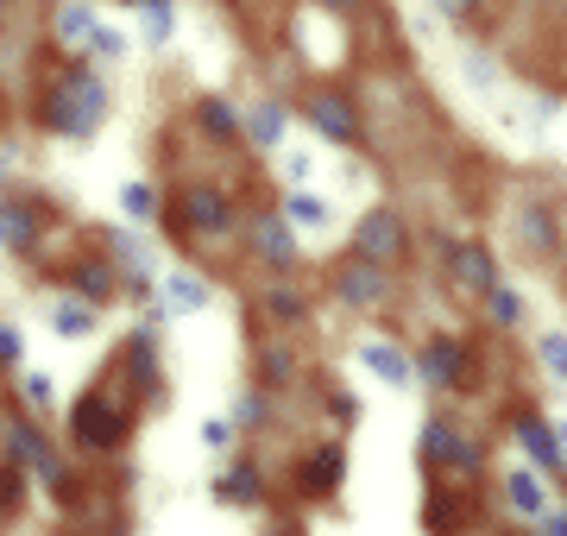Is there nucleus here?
Returning a JSON list of instances; mask_svg holds the SVG:
<instances>
[{"label": "nucleus", "instance_id": "26", "mask_svg": "<svg viewBox=\"0 0 567 536\" xmlns=\"http://www.w3.org/2000/svg\"><path fill=\"white\" fill-rule=\"evenodd\" d=\"M524 247H555V215H548V208H529L524 215Z\"/></svg>", "mask_w": 567, "mask_h": 536}, {"label": "nucleus", "instance_id": "16", "mask_svg": "<svg viewBox=\"0 0 567 536\" xmlns=\"http://www.w3.org/2000/svg\"><path fill=\"white\" fill-rule=\"evenodd\" d=\"M208 297H215V290H208V278H196V271H171V278H164V303H171V310L177 316H189V310H208Z\"/></svg>", "mask_w": 567, "mask_h": 536}, {"label": "nucleus", "instance_id": "33", "mask_svg": "<svg viewBox=\"0 0 567 536\" xmlns=\"http://www.w3.org/2000/svg\"><path fill=\"white\" fill-rule=\"evenodd\" d=\"M466 83H473V89H492V83H498V70H492V63L473 51V58H466Z\"/></svg>", "mask_w": 567, "mask_h": 536}, {"label": "nucleus", "instance_id": "18", "mask_svg": "<svg viewBox=\"0 0 567 536\" xmlns=\"http://www.w3.org/2000/svg\"><path fill=\"white\" fill-rule=\"evenodd\" d=\"M505 493H511V505H517L524 517H543L548 512V493H543V480H536V474H511Z\"/></svg>", "mask_w": 567, "mask_h": 536}, {"label": "nucleus", "instance_id": "43", "mask_svg": "<svg viewBox=\"0 0 567 536\" xmlns=\"http://www.w3.org/2000/svg\"><path fill=\"white\" fill-rule=\"evenodd\" d=\"M0 171H7V165H0Z\"/></svg>", "mask_w": 567, "mask_h": 536}, {"label": "nucleus", "instance_id": "35", "mask_svg": "<svg viewBox=\"0 0 567 536\" xmlns=\"http://www.w3.org/2000/svg\"><path fill=\"white\" fill-rule=\"evenodd\" d=\"M284 165H290V177H297V184H309V177H316V158H309V152H290Z\"/></svg>", "mask_w": 567, "mask_h": 536}, {"label": "nucleus", "instance_id": "36", "mask_svg": "<svg viewBox=\"0 0 567 536\" xmlns=\"http://www.w3.org/2000/svg\"><path fill=\"white\" fill-rule=\"evenodd\" d=\"M0 367H20V334L0 329Z\"/></svg>", "mask_w": 567, "mask_h": 536}, {"label": "nucleus", "instance_id": "5", "mask_svg": "<svg viewBox=\"0 0 567 536\" xmlns=\"http://www.w3.org/2000/svg\"><path fill=\"white\" fill-rule=\"evenodd\" d=\"M398 247H404V227H398V215H391V208H372V215L360 221V234H353V252H360V259H372V266H385Z\"/></svg>", "mask_w": 567, "mask_h": 536}, {"label": "nucleus", "instance_id": "3", "mask_svg": "<svg viewBox=\"0 0 567 536\" xmlns=\"http://www.w3.org/2000/svg\"><path fill=\"white\" fill-rule=\"evenodd\" d=\"M334 290H341V303H353V310H379L385 303V290H391V278H385V266H372V259H347L341 266V278H334Z\"/></svg>", "mask_w": 567, "mask_h": 536}, {"label": "nucleus", "instance_id": "29", "mask_svg": "<svg viewBox=\"0 0 567 536\" xmlns=\"http://www.w3.org/2000/svg\"><path fill=\"white\" fill-rule=\"evenodd\" d=\"M82 44H89V51H102V58H126V39H121V32H107L102 20L89 25V39H82Z\"/></svg>", "mask_w": 567, "mask_h": 536}, {"label": "nucleus", "instance_id": "38", "mask_svg": "<svg viewBox=\"0 0 567 536\" xmlns=\"http://www.w3.org/2000/svg\"><path fill=\"white\" fill-rule=\"evenodd\" d=\"M25 398H32V404H44V398H51V379H44V372H39V379H25Z\"/></svg>", "mask_w": 567, "mask_h": 536}, {"label": "nucleus", "instance_id": "24", "mask_svg": "<svg viewBox=\"0 0 567 536\" xmlns=\"http://www.w3.org/2000/svg\"><path fill=\"white\" fill-rule=\"evenodd\" d=\"M486 297H492V316H498V329H517V322H524V297H517V290L492 285Z\"/></svg>", "mask_w": 567, "mask_h": 536}, {"label": "nucleus", "instance_id": "32", "mask_svg": "<svg viewBox=\"0 0 567 536\" xmlns=\"http://www.w3.org/2000/svg\"><path fill=\"white\" fill-rule=\"evenodd\" d=\"M265 310H271V316H290V322H297V316H303V297H297V290H271V297H265Z\"/></svg>", "mask_w": 567, "mask_h": 536}, {"label": "nucleus", "instance_id": "41", "mask_svg": "<svg viewBox=\"0 0 567 536\" xmlns=\"http://www.w3.org/2000/svg\"><path fill=\"white\" fill-rule=\"evenodd\" d=\"M322 7H353V0H322Z\"/></svg>", "mask_w": 567, "mask_h": 536}, {"label": "nucleus", "instance_id": "31", "mask_svg": "<svg viewBox=\"0 0 567 536\" xmlns=\"http://www.w3.org/2000/svg\"><path fill=\"white\" fill-rule=\"evenodd\" d=\"M63 39H70V44H82V39H89V25H95V13H89V7H63Z\"/></svg>", "mask_w": 567, "mask_h": 536}, {"label": "nucleus", "instance_id": "13", "mask_svg": "<svg viewBox=\"0 0 567 536\" xmlns=\"http://www.w3.org/2000/svg\"><path fill=\"white\" fill-rule=\"evenodd\" d=\"M454 259H447V271L461 278V285H473V290H492L498 285V259H492L486 247H447Z\"/></svg>", "mask_w": 567, "mask_h": 536}, {"label": "nucleus", "instance_id": "39", "mask_svg": "<svg viewBox=\"0 0 567 536\" xmlns=\"http://www.w3.org/2000/svg\"><path fill=\"white\" fill-rule=\"evenodd\" d=\"M435 7H442V13H454V20H461V13H473V7H480V0H435Z\"/></svg>", "mask_w": 567, "mask_h": 536}, {"label": "nucleus", "instance_id": "37", "mask_svg": "<svg viewBox=\"0 0 567 536\" xmlns=\"http://www.w3.org/2000/svg\"><path fill=\"white\" fill-rule=\"evenodd\" d=\"M543 524H548V536H567V505H555V512H543Z\"/></svg>", "mask_w": 567, "mask_h": 536}, {"label": "nucleus", "instance_id": "4", "mask_svg": "<svg viewBox=\"0 0 567 536\" xmlns=\"http://www.w3.org/2000/svg\"><path fill=\"white\" fill-rule=\"evenodd\" d=\"M126 435V416L107 404V398H82L76 404V442L82 449H121Z\"/></svg>", "mask_w": 567, "mask_h": 536}, {"label": "nucleus", "instance_id": "27", "mask_svg": "<svg viewBox=\"0 0 567 536\" xmlns=\"http://www.w3.org/2000/svg\"><path fill=\"white\" fill-rule=\"evenodd\" d=\"M140 13H145V39H171V0H145V7H140Z\"/></svg>", "mask_w": 567, "mask_h": 536}, {"label": "nucleus", "instance_id": "19", "mask_svg": "<svg viewBox=\"0 0 567 536\" xmlns=\"http://www.w3.org/2000/svg\"><path fill=\"white\" fill-rule=\"evenodd\" d=\"M70 285H76L82 297H89V303H102L107 290H114V266H107V259H89V266L70 271Z\"/></svg>", "mask_w": 567, "mask_h": 536}, {"label": "nucleus", "instance_id": "2", "mask_svg": "<svg viewBox=\"0 0 567 536\" xmlns=\"http://www.w3.org/2000/svg\"><path fill=\"white\" fill-rule=\"evenodd\" d=\"M171 227L177 234H227L234 227V203H227L221 189H183Z\"/></svg>", "mask_w": 567, "mask_h": 536}, {"label": "nucleus", "instance_id": "8", "mask_svg": "<svg viewBox=\"0 0 567 536\" xmlns=\"http://www.w3.org/2000/svg\"><path fill=\"white\" fill-rule=\"evenodd\" d=\"M423 449L435 454V461H447L454 474H480V449H473L466 435H454L447 423H429V430H423Z\"/></svg>", "mask_w": 567, "mask_h": 536}, {"label": "nucleus", "instance_id": "17", "mask_svg": "<svg viewBox=\"0 0 567 536\" xmlns=\"http://www.w3.org/2000/svg\"><path fill=\"white\" fill-rule=\"evenodd\" d=\"M341 474H347V454L341 449H316V454H309V467H303V486H309V493H334Z\"/></svg>", "mask_w": 567, "mask_h": 536}, {"label": "nucleus", "instance_id": "14", "mask_svg": "<svg viewBox=\"0 0 567 536\" xmlns=\"http://www.w3.org/2000/svg\"><path fill=\"white\" fill-rule=\"evenodd\" d=\"M461 360H466L461 341H429V348H423V367H416V372H423L429 385H461V372H466Z\"/></svg>", "mask_w": 567, "mask_h": 536}, {"label": "nucleus", "instance_id": "6", "mask_svg": "<svg viewBox=\"0 0 567 536\" xmlns=\"http://www.w3.org/2000/svg\"><path fill=\"white\" fill-rule=\"evenodd\" d=\"M7 449H13V461L20 467H32V474L44 480V486H63V467H58V454H51V442H44L32 423H20V430L7 435Z\"/></svg>", "mask_w": 567, "mask_h": 536}, {"label": "nucleus", "instance_id": "1", "mask_svg": "<svg viewBox=\"0 0 567 536\" xmlns=\"http://www.w3.org/2000/svg\"><path fill=\"white\" fill-rule=\"evenodd\" d=\"M44 126L51 133H63V140H89L95 126H102V114H107V89L89 76V70H63L58 83L44 89Z\"/></svg>", "mask_w": 567, "mask_h": 536}, {"label": "nucleus", "instance_id": "10", "mask_svg": "<svg viewBox=\"0 0 567 536\" xmlns=\"http://www.w3.org/2000/svg\"><path fill=\"white\" fill-rule=\"evenodd\" d=\"M252 247H259V259L265 266H290V259H297V234H290V221H284V215H259V221H252Z\"/></svg>", "mask_w": 567, "mask_h": 536}, {"label": "nucleus", "instance_id": "40", "mask_svg": "<svg viewBox=\"0 0 567 536\" xmlns=\"http://www.w3.org/2000/svg\"><path fill=\"white\" fill-rule=\"evenodd\" d=\"M555 435H561V467H567V423H561V430H555Z\"/></svg>", "mask_w": 567, "mask_h": 536}, {"label": "nucleus", "instance_id": "34", "mask_svg": "<svg viewBox=\"0 0 567 536\" xmlns=\"http://www.w3.org/2000/svg\"><path fill=\"white\" fill-rule=\"evenodd\" d=\"M234 416H240L246 430H259V423H265V398H259V392H252V398H240V411H234Z\"/></svg>", "mask_w": 567, "mask_h": 536}, {"label": "nucleus", "instance_id": "28", "mask_svg": "<svg viewBox=\"0 0 567 536\" xmlns=\"http://www.w3.org/2000/svg\"><path fill=\"white\" fill-rule=\"evenodd\" d=\"M203 126L215 133V140H234V133H240V121L227 114V102H203Z\"/></svg>", "mask_w": 567, "mask_h": 536}, {"label": "nucleus", "instance_id": "25", "mask_svg": "<svg viewBox=\"0 0 567 536\" xmlns=\"http://www.w3.org/2000/svg\"><path fill=\"white\" fill-rule=\"evenodd\" d=\"M126 360H133V379H140L145 392H158V353H152V341H133Z\"/></svg>", "mask_w": 567, "mask_h": 536}, {"label": "nucleus", "instance_id": "12", "mask_svg": "<svg viewBox=\"0 0 567 536\" xmlns=\"http://www.w3.org/2000/svg\"><path fill=\"white\" fill-rule=\"evenodd\" d=\"M284 221L303 227V234H328V227H334V208H328V196H316V189H290Z\"/></svg>", "mask_w": 567, "mask_h": 536}, {"label": "nucleus", "instance_id": "11", "mask_svg": "<svg viewBox=\"0 0 567 536\" xmlns=\"http://www.w3.org/2000/svg\"><path fill=\"white\" fill-rule=\"evenodd\" d=\"M517 442L529 449V461H536L543 474H555V467H561V435L548 430L543 416H517Z\"/></svg>", "mask_w": 567, "mask_h": 536}, {"label": "nucleus", "instance_id": "21", "mask_svg": "<svg viewBox=\"0 0 567 536\" xmlns=\"http://www.w3.org/2000/svg\"><path fill=\"white\" fill-rule=\"evenodd\" d=\"M58 334H70V341H82V334H95V310L89 303H58Z\"/></svg>", "mask_w": 567, "mask_h": 536}, {"label": "nucleus", "instance_id": "15", "mask_svg": "<svg viewBox=\"0 0 567 536\" xmlns=\"http://www.w3.org/2000/svg\"><path fill=\"white\" fill-rule=\"evenodd\" d=\"M0 240L13 252H32V240H39V208L32 203H0Z\"/></svg>", "mask_w": 567, "mask_h": 536}, {"label": "nucleus", "instance_id": "30", "mask_svg": "<svg viewBox=\"0 0 567 536\" xmlns=\"http://www.w3.org/2000/svg\"><path fill=\"white\" fill-rule=\"evenodd\" d=\"M543 367L567 385V334H543Z\"/></svg>", "mask_w": 567, "mask_h": 536}, {"label": "nucleus", "instance_id": "23", "mask_svg": "<svg viewBox=\"0 0 567 536\" xmlns=\"http://www.w3.org/2000/svg\"><path fill=\"white\" fill-rule=\"evenodd\" d=\"M121 208L133 215V221H152V215H158V189H152V184H126L121 189Z\"/></svg>", "mask_w": 567, "mask_h": 536}, {"label": "nucleus", "instance_id": "7", "mask_svg": "<svg viewBox=\"0 0 567 536\" xmlns=\"http://www.w3.org/2000/svg\"><path fill=\"white\" fill-rule=\"evenodd\" d=\"M360 360H365V372H372L379 385H391V392H404L410 379H416V367L404 360V348H398V341H365Z\"/></svg>", "mask_w": 567, "mask_h": 536}, {"label": "nucleus", "instance_id": "20", "mask_svg": "<svg viewBox=\"0 0 567 536\" xmlns=\"http://www.w3.org/2000/svg\"><path fill=\"white\" fill-rule=\"evenodd\" d=\"M246 133H252V145H278L284 140V107L278 102H259L252 114H246Z\"/></svg>", "mask_w": 567, "mask_h": 536}, {"label": "nucleus", "instance_id": "42", "mask_svg": "<svg viewBox=\"0 0 567 536\" xmlns=\"http://www.w3.org/2000/svg\"><path fill=\"white\" fill-rule=\"evenodd\" d=\"M0 13H7V0H0Z\"/></svg>", "mask_w": 567, "mask_h": 536}, {"label": "nucleus", "instance_id": "9", "mask_svg": "<svg viewBox=\"0 0 567 536\" xmlns=\"http://www.w3.org/2000/svg\"><path fill=\"white\" fill-rule=\"evenodd\" d=\"M309 121H316V133H328V140H360V114H353V102L347 95H316L309 102Z\"/></svg>", "mask_w": 567, "mask_h": 536}, {"label": "nucleus", "instance_id": "22", "mask_svg": "<svg viewBox=\"0 0 567 536\" xmlns=\"http://www.w3.org/2000/svg\"><path fill=\"white\" fill-rule=\"evenodd\" d=\"M221 498H259V467H252V461L227 467V474H221Z\"/></svg>", "mask_w": 567, "mask_h": 536}]
</instances>
